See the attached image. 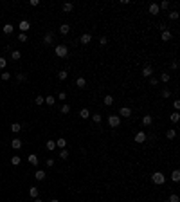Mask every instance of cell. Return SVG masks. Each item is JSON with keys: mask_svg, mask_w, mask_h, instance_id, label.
<instances>
[{"mask_svg": "<svg viewBox=\"0 0 180 202\" xmlns=\"http://www.w3.org/2000/svg\"><path fill=\"white\" fill-rule=\"evenodd\" d=\"M54 52H56L58 58H65V56L69 54V47H67V45H56Z\"/></svg>", "mask_w": 180, "mask_h": 202, "instance_id": "cell-1", "label": "cell"}, {"mask_svg": "<svg viewBox=\"0 0 180 202\" xmlns=\"http://www.w3.org/2000/svg\"><path fill=\"white\" fill-rule=\"evenodd\" d=\"M151 181L155 182V184H164V182H166V177H164V173L157 172V173L151 175Z\"/></svg>", "mask_w": 180, "mask_h": 202, "instance_id": "cell-2", "label": "cell"}, {"mask_svg": "<svg viewBox=\"0 0 180 202\" xmlns=\"http://www.w3.org/2000/svg\"><path fill=\"white\" fill-rule=\"evenodd\" d=\"M108 125H110L112 128L119 126V125H121V117H119V116H108Z\"/></svg>", "mask_w": 180, "mask_h": 202, "instance_id": "cell-3", "label": "cell"}, {"mask_svg": "<svg viewBox=\"0 0 180 202\" xmlns=\"http://www.w3.org/2000/svg\"><path fill=\"white\" fill-rule=\"evenodd\" d=\"M144 141H146V134H144V132H137V134H135V143L142 144Z\"/></svg>", "mask_w": 180, "mask_h": 202, "instance_id": "cell-4", "label": "cell"}, {"mask_svg": "<svg viewBox=\"0 0 180 202\" xmlns=\"http://www.w3.org/2000/svg\"><path fill=\"white\" fill-rule=\"evenodd\" d=\"M119 116H122V117H130L131 116V108H128V107H122L119 110Z\"/></svg>", "mask_w": 180, "mask_h": 202, "instance_id": "cell-5", "label": "cell"}, {"mask_svg": "<svg viewBox=\"0 0 180 202\" xmlns=\"http://www.w3.org/2000/svg\"><path fill=\"white\" fill-rule=\"evenodd\" d=\"M27 161H29L31 164H32V166H36V164L40 162V159H38V155H34V153H31L29 157H27Z\"/></svg>", "mask_w": 180, "mask_h": 202, "instance_id": "cell-6", "label": "cell"}, {"mask_svg": "<svg viewBox=\"0 0 180 202\" xmlns=\"http://www.w3.org/2000/svg\"><path fill=\"white\" fill-rule=\"evenodd\" d=\"M151 74H153V69H151L150 65H146V67L142 69V76H144V78H150Z\"/></svg>", "mask_w": 180, "mask_h": 202, "instance_id": "cell-7", "label": "cell"}, {"mask_svg": "<svg viewBox=\"0 0 180 202\" xmlns=\"http://www.w3.org/2000/svg\"><path fill=\"white\" fill-rule=\"evenodd\" d=\"M29 27H31V24L27 20H22L20 22V31H22V33H27V29H29Z\"/></svg>", "mask_w": 180, "mask_h": 202, "instance_id": "cell-8", "label": "cell"}, {"mask_svg": "<svg viewBox=\"0 0 180 202\" xmlns=\"http://www.w3.org/2000/svg\"><path fill=\"white\" fill-rule=\"evenodd\" d=\"M34 179H36V181H43V179H45V172H43V170L34 172Z\"/></svg>", "mask_w": 180, "mask_h": 202, "instance_id": "cell-9", "label": "cell"}, {"mask_svg": "<svg viewBox=\"0 0 180 202\" xmlns=\"http://www.w3.org/2000/svg\"><path fill=\"white\" fill-rule=\"evenodd\" d=\"M90 40H92V36H90L88 33H85V34L81 36V43H83V45H87V43H90Z\"/></svg>", "mask_w": 180, "mask_h": 202, "instance_id": "cell-10", "label": "cell"}, {"mask_svg": "<svg viewBox=\"0 0 180 202\" xmlns=\"http://www.w3.org/2000/svg\"><path fill=\"white\" fill-rule=\"evenodd\" d=\"M11 148H15V150L22 148V141L20 139H13V141H11Z\"/></svg>", "mask_w": 180, "mask_h": 202, "instance_id": "cell-11", "label": "cell"}, {"mask_svg": "<svg viewBox=\"0 0 180 202\" xmlns=\"http://www.w3.org/2000/svg\"><path fill=\"white\" fill-rule=\"evenodd\" d=\"M162 40H164V42H169L171 40V31H168V29L162 31Z\"/></svg>", "mask_w": 180, "mask_h": 202, "instance_id": "cell-12", "label": "cell"}, {"mask_svg": "<svg viewBox=\"0 0 180 202\" xmlns=\"http://www.w3.org/2000/svg\"><path fill=\"white\" fill-rule=\"evenodd\" d=\"M159 11H160L159 4H151V6H150V13H151V15H159Z\"/></svg>", "mask_w": 180, "mask_h": 202, "instance_id": "cell-13", "label": "cell"}, {"mask_svg": "<svg viewBox=\"0 0 180 202\" xmlns=\"http://www.w3.org/2000/svg\"><path fill=\"white\" fill-rule=\"evenodd\" d=\"M151 121H153V117H151V116H144V117H142V125H144V126H150Z\"/></svg>", "mask_w": 180, "mask_h": 202, "instance_id": "cell-14", "label": "cell"}, {"mask_svg": "<svg viewBox=\"0 0 180 202\" xmlns=\"http://www.w3.org/2000/svg\"><path fill=\"white\" fill-rule=\"evenodd\" d=\"M45 148H47V150H50V151H52V150H54V148H56V143L52 141V139H49V141L45 143Z\"/></svg>", "mask_w": 180, "mask_h": 202, "instance_id": "cell-15", "label": "cell"}, {"mask_svg": "<svg viewBox=\"0 0 180 202\" xmlns=\"http://www.w3.org/2000/svg\"><path fill=\"white\" fill-rule=\"evenodd\" d=\"M29 195H31V197H34V199H38V195H40L38 188H34V186H32V188L29 190Z\"/></svg>", "mask_w": 180, "mask_h": 202, "instance_id": "cell-16", "label": "cell"}, {"mask_svg": "<svg viewBox=\"0 0 180 202\" xmlns=\"http://www.w3.org/2000/svg\"><path fill=\"white\" fill-rule=\"evenodd\" d=\"M169 119H171V123H178V119H180V114L178 112H173L169 116Z\"/></svg>", "mask_w": 180, "mask_h": 202, "instance_id": "cell-17", "label": "cell"}, {"mask_svg": "<svg viewBox=\"0 0 180 202\" xmlns=\"http://www.w3.org/2000/svg\"><path fill=\"white\" fill-rule=\"evenodd\" d=\"M69 31H70L69 24H63V25L60 27V33H61V34H69Z\"/></svg>", "mask_w": 180, "mask_h": 202, "instance_id": "cell-18", "label": "cell"}, {"mask_svg": "<svg viewBox=\"0 0 180 202\" xmlns=\"http://www.w3.org/2000/svg\"><path fill=\"white\" fill-rule=\"evenodd\" d=\"M76 85H78L79 89H85V85H87V81H85V78H78V80H76Z\"/></svg>", "mask_w": 180, "mask_h": 202, "instance_id": "cell-19", "label": "cell"}, {"mask_svg": "<svg viewBox=\"0 0 180 202\" xmlns=\"http://www.w3.org/2000/svg\"><path fill=\"white\" fill-rule=\"evenodd\" d=\"M2 31H4L6 34H11V33H13V25H11V24H6V25L2 27Z\"/></svg>", "mask_w": 180, "mask_h": 202, "instance_id": "cell-20", "label": "cell"}, {"mask_svg": "<svg viewBox=\"0 0 180 202\" xmlns=\"http://www.w3.org/2000/svg\"><path fill=\"white\" fill-rule=\"evenodd\" d=\"M20 157H18V155H13V157H11V164H13V166H18V164H20Z\"/></svg>", "mask_w": 180, "mask_h": 202, "instance_id": "cell-21", "label": "cell"}, {"mask_svg": "<svg viewBox=\"0 0 180 202\" xmlns=\"http://www.w3.org/2000/svg\"><path fill=\"white\" fill-rule=\"evenodd\" d=\"M20 130H22V126L18 125V123H13V125H11V132H15V134H18Z\"/></svg>", "mask_w": 180, "mask_h": 202, "instance_id": "cell-22", "label": "cell"}, {"mask_svg": "<svg viewBox=\"0 0 180 202\" xmlns=\"http://www.w3.org/2000/svg\"><path fill=\"white\" fill-rule=\"evenodd\" d=\"M20 58H22L20 50H13V52H11V60H20Z\"/></svg>", "mask_w": 180, "mask_h": 202, "instance_id": "cell-23", "label": "cell"}, {"mask_svg": "<svg viewBox=\"0 0 180 202\" xmlns=\"http://www.w3.org/2000/svg\"><path fill=\"white\" fill-rule=\"evenodd\" d=\"M79 116L83 117V119H87V117H90V112H88V108H81Z\"/></svg>", "mask_w": 180, "mask_h": 202, "instance_id": "cell-24", "label": "cell"}, {"mask_svg": "<svg viewBox=\"0 0 180 202\" xmlns=\"http://www.w3.org/2000/svg\"><path fill=\"white\" fill-rule=\"evenodd\" d=\"M171 179H173L175 182H178V181H180V172H178V170H175V172L171 173Z\"/></svg>", "mask_w": 180, "mask_h": 202, "instance_id": "cell-25", "label": "cell"}, {"mask_svg": "<svg viewBox=\"0 0 180 202\" xmlns=\"http://www.w3.org/2000/svg\"><path fill=\"white\" fill-rule=\"evenodd\" d=\"M43 42H45L47 45H50V43H52V33H47L45 38H43Z\"/></svg>", "mask_w": 180, "mask_h": 202, "instance_id": "cell-26", "label": "cell"}, {"mask_svg": "<svg viewBox=\"0 0 180 202\" xmlns=\"http://www.w3.org/2000/svg\"><path fill=\"white\" fill-rule=\"evenodd\" d=\"M56 146H60V148H65V146H67V141H65L63 137H60V139L56 141Z\"/></svg>", "mask_w": 180, "mask_h": 202, "instance_id": "cell-27", "label": "cell"}, {"mask_svg": "<svg viewBox=\"0 0 180 202\" xmlns=\"http://www.w3.org/2000/svg\"><path fill=\"white\" fill-rule=\"evenodd\" d=\"M72 9H74V6H72L70 2H69V4H63V11H65V13H70Z\"/></svg>", "mask_w": 180, "mask_h": 202, "instance_id": "cell-28", "label": "cell"}, {"mask_svg": "<svg viewBox=\"0 0 180 202\" xmlns=\"http://www.w3.org/2000/svg\"><path fill=\"white\" fill-rule=\"evenodd\" d=\"M67 76H69V72H67V71H60V72H58V78H60V80H67Z\"/></svg>", "mask_w": 180, "mask_h": 202, "instance_id": "cell-29", "label": "cell"}, {"mask_svg": "<svg viewBox=\"0 0 180 202\" xmlns=\"http://www.w3.org/2000/svg\"><path fill=\"white\" fill-rule=\"evenodd\" d=\"M175 135H177V132H175V130H168V132H166V137H168V139H175Z\"/></svg>", "mask_w": 180, "mask_h": 202, "instance_id": "cell-30", "label": "cell"}, {"mask_svg": "<svg viewBox=\"0 0 180 202\" xmlns=\"http://www.w3.org/2000/svg\"><path fill=\"white\" fill-rule=\"evenodd\" d=\"M45 103H47V105H50V107H52V105L56 103V101H54V96H47V98H45Z\"/></svg>", "mask_w": 180, "mask_h": 202, "instance_id": "cell-31", "label": "cell"}, {"mask_svg": "<svg viewBox=\"0 0 180 202\" xmlns=\"http://www.w3.org/2000/svg\"><path fill=\"white\" fill-rule=\"evenodd\" d=\"M112 103H113V98H112V96H105V105H106V107H110Z\"/></svg>", "mask_w": 180, "mask_h": 202, "instance_id": "cell-32", "label": "cell"}, {"mask_svg": "<svg viewBox=\"0 0 180 202\" xmlns=\"http://www.w3.org/2000/svg\"><path fill=\"white\" fill-rule=\"evenodd\" d=\"M169 18H171V20H178V11H171Z\"/></svg>", "mask_w": 180, "mask_h": 202, "instance_id": "cell-33", "label": "cell"}, {"mask_svg": "<svg viewBox=\"0 0 180 202\" xmlns=\"http://www.w3.org/2000/svg\"><path fill=\"white\" fill-rule=\"evenodd\" d=\"M180 199H178V195H177V193H173V195H169V200L168 202H178Z\"/></svg>", "mask_w": 180, "mask_h": 202, "instance_id": "cell-34", "label": "cell"}, {"mask_svg": "<svg viewBox=\"0 0 180 202\" xmlns=\"http://www.w3.org/2000/svg\"><path fill=\"white\" fill-rule=\"evenodd\" d=\"M159 7H160V9H169V2H168V0H164V2L160 4Z\"/></svg>", "mask_w": 180, "mask_h": 202, "instance_id": "cell-35", "label": "cell"}, {"mask_svg": "<svg viewBox=\"0 0 180 202\" xmlns=\"http://www.w3.org/2000/svg\"><path fill=\"white\" fill-rule=\"evenodd\" d=\"M18 40H20L22 43H23V42H27V34H25V33H20V34H18Z\"/></svg>", "mask_w": 180, "mask_h": 202, "instance_id": "cell-36", "label": "cell"}, {"mask_svg": "<svg viewBox=\"0 0 180 202\" xmlns=\"http://www.w3.org/2000/svg\"><path fill=\"white\" fill-rule=\"evenodd\" d=\"M34 103H36V105H43V103H45V98H41V96H38V98L34 99Z\"/></svg>", "mask_w": 180, "mask_h": 202, "instance_id": "cell-37", "label": "cell"}, {"mask_svg": "<svg viewBox=\"0 0 180 202\" xmlns=\"http://www.w3.org/2000/svg\"><path fill=\"white\" fill-rule=\"evenodd\" d=\"M160 80L164 81V83H168V81H169V74H168V72H164V74L160 76Z\"/></svg>", "mask_w": 180, "mask_h": 202, "instance_id": "cell-38", "label": "cell"}, {"mask_svg": "<svg viewBox=\"0 0 180 202\" xmlns=\"http://www.w3.org/2000/svg\"><path fill=\"white\" fill-rule=\"evenodd\" d=\"M61 112H63V114H69L70 112V105H63V107H61Z\"/></svg>", "mask_w": 180, "mask_h": 202, "instance_id": "cell-39", "label": "cell"}, {"mask_svg": "<svg viewBox=\"0 0 180 202\" xmlns=\"http://www.w3.org/2000/svg\"><path fill=\"white\" fill-rule=\"evenodd\" d=\"M92 119H94V123H101V114H94Z\"/></svg>", "mask_w": 180, "mask_h": 202, "instance_id": "cell-40", "label": "cell"}, {"mask_svg": "<svg viewBox=\"0 0 180 202\" xmlns=\"http://www.w3.org/2000/svg\"><path fill=\"white\" fill-rule=\"evenodd\" d=\"M60 157H61V159H67V157H69V151L63 148V150H61V153H60Z\"/></svg>", "mask_w": 180, "mask_h": 202, "instance_id": "cell-41", "label": "cell"}, {"mask_svg": "<svg viewBox=\"0 0 180 202\" xmlns=\"http://www.w3.org/2000/svg\"><path fill=\"white\" fill-rule=\"evenodd\" d=\"M9 78H11V74H9V72H2V80H4V81H7Z\"/></svg>", "mask_w": 180, "mask_h": 202, "instance_id": "cell-42", "label": "cell"}, {"mask_svg": "<svg viewBox=\"0 0 180 202\" xmlns=\"http://www.w3.org/2000/svg\"><path fill=\"white\" fill-rule=\"evenodd\" d=\"M7 65V61H6V58H0V69H4Z\"/></svg>", "mask_w": 180, "mask_h": 202, "instance_id": "cell-43", "label": "cell"}, {"mask_svg": "<svg viewBox=\"0 0 180 202\" xmlns=\"http://www.w3.org/2000/svg\"><path fill=\"white\" fill-rule=\"evenodd\" d=\"M47 166H49V168H52V166H54V159H47Z\"/></svg>", "mask_w": 180, "mask_h": 202, "instance_id": "cell-44", "label": "cell"}, {"mask_svg": "<svg viewBox=\"0 0 180 202\" xmlns=\"http://www.w3.org/2000/svg\"><path fill=\"white\" fill-rule=\"evenodd\" d=\"M162 98H169V90H168V89L162 90Z\"/></svg>", "mask_w": 180, "mask_h": 202, "instance_id": "cell-45", "label": "cell"}, {"mask_svg": "<svg viewBox=\"0 0 180 202\" xmlns=\"http://www.w3.org/2000/svg\"><path fill=\"white\" fill-rule=\"evenodd\" d=\"M58 98L63 101V99H67V94H65V92H60V96H58Z\"/></svg>", "mask_w": 180, "mask_h": 202, "instance_id": "cell-46", "label": "cell"}, {"mask_svg": "<svg viewBox=\"0 0 180 202\" xmlns=\"http://www.w3.org/2000/svg\"><path fill=\"white\" fill-rule=\"evenodd\" d=\"M16 78H18V80H20V81H23V80H25V78H27V76H25V74H22V72H20V74H18Z\"/></svg>", "mask_w": 180, "mask_h": 202, "instance_id": "cell-47", "label": "cell"}, {"mask_svg": "<svg viewBox=\"0 0 180 202\" xmlns=\"http://www.w3.org/2000/svg\"><path fill=\"white\" fill-rule=\"evenodd\" d=\"M106 42H108V40H106V38L103 36V38H101V40H99V43H101V45H106Z\"/></svg>", "mask_w": 180, "mask_h": 202, "instance_id": "cell-48", "label": "cell"}, {"mask_svg": "<svg viewBox=\"0 0 180 202\" xmlns=\"http://www.w3.org/2000/svg\"><path fill=\"white\" fill-rule=\"evenodd\" d=\"M150 85H153V87H157V80H155V78H151V80H150Z\"/></svg>", "mask_w": 180, "mask_h": 202, "instance_id": "cell-49", "label": "cell"}, {"mask_svg": "<svg viewBox=\"0 0 180 202\" xmlns=\"http://www.w3.org/2000/svg\"><path fill=\"white\" fill-rule=\"evenodd\" d=\"M34 202H43V200H41V199H34Z\"/></svg>", "mask_w": 180, "mask_h": 202, "instance_id": "cell-50", "label": "cell"}, {"mask_svg": "<svg viewBox=\"0 0 180 202\" xmlns=\"http://www.w3.org/2000/svg\"><path fill=\"white\" fill-rule=\"evenodd\" d=\"M50 202H60V200H58V199H52V200H50Z\"/></svg>", "mask_w": 180, "mask_h": 202, "instance_id": "cell-51", "label": "cell"}]
</instances>
